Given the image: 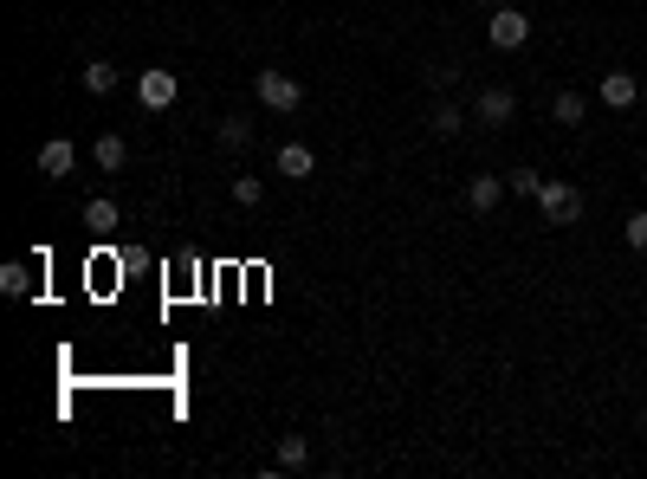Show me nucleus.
Masks as SVG:
<instances>
[{"mask_svg":"<svg viewBox=\"0 0 647 479\" xmlns=\"http://www.w3.org/2000/svg\"><path fill=\"white\" fill-rule=\"evenodd\" d=\"M78 85L91 91V98H104V91H117V65H104V59H91L85 72H78Z\"/></svg>","mask_w":647,"mask_h":479,"instance_id":"obj_12","label":"nucleus"},{"mask_svg":"<svg viewBox=\"0 0 647 479\" xmlns=\"http://www.w3.org/2000/svg\"><path fill=\"white\" fill-rule=\"evenodd\" d=\"M72 169H78V143H65V136L39 143V175H46V182H65Z\"/></svg>","mask_w":647,"mask_h":479,"instance_id":"obj_5","label":"nucleus"},{"mask_svg":"<svg viewBox=\"0 0 647 479\" xmlns=\"http://www.w3.org/2000/svg\"><path fill=\"white\" fill-rule=\"evenodd\" d=\"M486 39H492L499 52H518V46L531 39V20H525L518 7H492V20H486Z\"/></svg>","mask_w":647,"mask_h":479,"instance_id":"obj_3","label":"nucleus"},{"mask_svg":"<svg viewBox=\"0 0 647 479\" xmlns=\"http://www.w3.org/2000/svg\"><path fill=\"white\" fill-rule=\"evenodd\" d=\"M538 188H544L538 169H512V195H531V201H538Z\"/></svg>","mask_w":647,"mask_h":479,"instance_id":"obj_19","label":"nucleus"},{"mask_svg":"<svg viewBox=\"0 0 647 479\" xmlns=\"http://www.w3.org/2000/svg\"><path fill=\"white\" fill-rule=\"evenodd\" d=\"M550 117H557L563 130H576V123H583V98H576V91H557V98H550Z\"/></svg>","mask_w":647,"mask_h":479,"instance_id":"obj_14","label":"nucleus"},{"mask_svg":"<svg viewBox=\"0 0 647 479\" xmlns=\"http://www.w3.org/2000/svg\"><path fill=\"white\" fill-rule=\"evenodd\" d=\"M622 234H628V246H635V253H647V208H641V214H628Z\"/></svg>","mask_w":647,"mask_h":479,"instance_id":"obj_20","label":"nucleus"},{"mask_svg":"<svg viewBox=\"0 0 647 479\" xmlns=\"http://www.w3.org/2000/svg\"><path fill=\"white\" fill-rule=\"evenodd\" d=\"M505 188H512V175H473V182H466V208H473V214H492L505 201Z\"/></svg>","mask_w":647,"mask_h":479,"instance_id":"obj_6","label":"nucleus"},{"mask_svg":"<svg viewBox=\"0 0 647 479\" xmlns=\"http://www.w3.org/2000/svg\"><path fill=\"white\" fill-rule=\"evenodd\" d=\"M0 292L26 298V292H33V266H26V259H7V266H0Z\"/></svg>","mask_w":647,"mask_h":479,"instance_id":"obj_11","label":"nucleus"},{"mask_svg":"<svg viewBox=\"0 0 647 479\" xmlns=\"http://www.w3.org/2000/svg\"><path fill=\"white\" fill-rule=\"evenodd\" d=\"M272 162H279V175H292V182H305V175L318 169V156H311L305 143H279V156H272Z\"/></svg>","mask_w":647,"mask_h":479,"instance_id":"obj_9","label":"nucleus"},{"mask_svg":"<svg viewBox=\"0 0 647 479\" xmlns=\"http://www.w3.org/2000/svg\"><path fill=\"white\" fill-rule=\"evenodd\" d=\"M259 195H266L259 175H233V201H240V208H259Z\"/></svg>","mask_w":647,"mask_h":479,"instance_id":"obj_18","label":"nucleus"},{"mask_svg":"<svg viewBox=\"0 0 647 479\" xmlns=\"http://www.w3.org/2000/svg\"><path fill=\"white\" fill-rule=\"evenodd\" d=\"M460 123H466V117H460V104H434L428 130H434V136H460Z\"/></svg>","mask_w":647,"mask_h":479,"instance_id":"obj_17","label":"nucleus"},{"mask_svg":"<svg viewBox=\"0 0 647 479\" xmlns=\"http://www.w3.org/2000/svg\"><path fill=\"white\" fill-rule=\"evenodd\" d=\"M91 162H98L104 175H117L123 162H130V143H123V136H98V143H91Z\"/></svg>","mask_w":647,"mask_h":479,"instance_id":"obj_10","label":"nucleus"},{"mask_svg":"<svg viewBox=\"0 0 647 479\" xmlns=\"http://www.w3.org/2000/svg\"><path fill=\"white\" fill-rule=\"evenodd\" d=\"M123 221V214H117V201H85V227H91V234H110V227H117Z\"/></svg>","mask_w":647,"mask_h":479,"instance_id":"obj_13","label":"nucleus"},{"mask_svg":"<svg viewBox=\"0 0 647 479\" xmlns=\"http://www.w3.org/2000/svg\"><path fill=\"white\" fill-rule=\"evenodd\" d=\"M253 85H259V104H266V111H298V104H305L298 72H259Z\"/></svg>","mask_w":647,"mask_h":479,"instance_id":"obj_2","label":"nucleus"},{"mask_svg":"<svg viewBox=\"0 0 647 479\" xmlns=\"http://www.w3.org/2000/svg\"><path fill=\"white\" fill-rule=\"evenodd\" d=\"M175 98H182V78H175V72H162V65L136 78V104H143V111H169Z\"/></svg>","mask_w":647,"mask_h":479,"instance_id":"obj_4","label":"nucleus"},{"mask_svg":"<svg viewBox=\"0 0 647 479\" xmlns=\"http://www.w3.org/2000/svg\"><path fill=\"white\" fill-rule=\"evenodd\" d=\"M473 111H479V123L505 130V123L518 117V98H512V91H499V85H492V91H479V104H473Z\"/></svg>","mask_w":647,"mask_h":479,"instance_id":"obj_8","label":"nucleus"},{"mask_svg":"<svg viewBox=\"0 0 647 479\" xmlns=\"http://www.w3.org/2000/svg\"><path fill=\"white\" fill-rule=\"evenodd\" d=\"M486 7H512V0H486Z\"/></svg>","mask_w":647,"mask_h":479,"instance_id":"obj_21","label":"nucleus"},{"mask_svg":"<svg viewBox=\"0 0 647 479\" xmlns=\"http://www.w3.org/2000/svg\"><path fill=\"white\" fill-rule=\"evenodd\" d=\"M272 460H279V467H305V460H311V441H305V434H285Z\"/></svg>","mask_w":647,"mask_h":479,"instance_id":"obj_15","label":"nucleus"},{"mask_svg":"<svg viewBox=\"0 0 647 479\" xmlns=\"http://www.w3.org/2000/svg\"><path fill=\"white\" fill-rule=\"evenodd\" d=\"M220 149H246V136H253V123H246V117H220Z\"/></svg>","mask_w":647,"mask_h":479,"instance_id":"obj_16","label":"nucleus"},{"mask_svg":"<svg viewBox=\"0 0 647 479\" xmlns=\"http://www.w3.org/2000/svg\"><path fill=\"white\" fill-rule=\"evenodd\" d=\"M538 208H544L550 227H576V221H583V195H576L570 182H544L538 188Z\"/></svg>","mask_w":647,"mask_h":479,"instance_id":"obj_1","label":"nucleus"},{"mask_svg":"<svg viewBox=\"0 0 647 479\" xmlns=\"http://www.w3.org/2000/svg\"><path fill=\"white\" fill-rule=\"evenodd\" d=\"M602 104H609V111H635L641 104V85H635V72H602Z\"/></svg>","mask_w":647,"mask_h":479,"instance_id":"obj_7","label":"nucleus"}]
</instances>
